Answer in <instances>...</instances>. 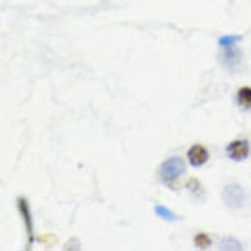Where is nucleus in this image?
Listing matches in <instances>:
<instances>
[{
  "mask_svg": "<svg viewBox=\"0 0 251 251\" xmlns=\"http://www.w3.org/2000/svg\"><path fill=\"white\" fill-rule=\"evenodd\" d=\"M186 173V162H184V158L180 157H171L168 158L166 162L158 168V176L162 178L164 182H173L176 180L178 176H182Z\"/></svg>",
  "mask_w": 251,
  "mask_h": 251,
  "instance_id": "obj_1",
  "label": "nucleus"
},
{
  "mask_svg": "<svg viewBox=\"0 0 251 251\" xmlns=\"http://www.w3.org/2000/svg\"><path fill=\"white\" fill-rule=\"evenodd\" d=\"M222 199H224V204L227 207L239 209L244 204L246 193L244 189H242V186H239V184H227L226 188H224V191H222Z\"/></svg>",
  "mask_w": 251,
  "mask_h": 251,
  "instance_id": "obj_2",
  "label": "nucleus"
},
{
  "mask_svg": "<svg viewBox=\"0 0 251 251\" xmlns=\"http://www.w3.org/2000/svg\"><path fill=\"white\" fill-rule=\"evenodd\" d=\"M188 158H189V164H191V166L199 168V166H204V164L207 162L209 153H207V150L202 144H195V146H191V148H189Z\"/></svg>",
  "mask_w": 251,
  "mask_h": 251,
  "instance_id": "obj_3",
  "label": "nucleus"
},
{
  "mask_svg": "<svg viewBox=\"0 0 251 251\" xmlns=\"http://www.w3.org/2000/svg\"><path fill=\"white\" fill-rule=\"evenodd\" d=\"M227 155L233 160H244L250 155V144H248V140H233L231 144L227 146Z\"/></svg>",
  "mask_w": 251,
  "mask_h": 251,
  "instance_id": "obj_4",
  "label": "nucleus"
},
{
  "mask_svg": "<svg viewBox=\"0 0 251 251\" xmlns=\"http://www.w3.org/2000/svg\"><path fill=\"white\" fill-rule=\"evenodd\" d=\"M19 209H20V215H22L24 224H25V233H27V248H31V244H33L31 211H29V206H27V201H25V199H19Z\"/></svg>",
  "mask_w": 251,
  "mask_h": 251,
  "instance_id": "obj_5",
  "label": "nucleus"
},
{
  "mask_svg": "<svg viewBox=\"0 0 251 251\" xmlns=\"http://www.w3.org/2000/svg\"><path fill=\"white\" fill-rule=\"evenodd\" d=\"M240 62V51L233 50V48H226L222 53V64L229 69H235Z\"/></svg>",
  "mask_w": 251,
  "mask_h": 251,
  "instance_id": "obj_6",
  "label": "nucleus"
},
{
  "mask_svg": "<svg viewBox=\"0 0 251 251\" xmlns=\"http://www.w3.org/2000/svg\"><path fill=\"white\" fill-rule=\"evenodd\" d=\"M237 100L242 107L246 109H251V88L244 86V88L239 89V93H237Z\"/></svg>",
  "mask_w": 251,
  "mask_h": 251,
  "instance_id": "obj_7",
  "label": "nucleus"
},
{
  "mask_svg": "<svg viewBox=\"0 0 251 251\" xmlns=\"http://www.w3.org/2000/svg\"><path fill=\"white\" fill-rule=\"evenodd\" d=\"M155 213L160 217V219L164 220H178V215H175L171 209H168V207H164V206H157L155 207Z\"/></svg>",
  "mask_w": 251,
  "mask_h": 251,
  "instance_id": "obj_8",
  "label": "nucleus"
},
{
  "mask_svg": "<svg viewBox=\"0 0 251 251\" xmlns=\"http://www.w3.org/2000/svg\"><path fill=\"white\" fill-rule=\"evenodd\" d=\"M220 250H242L239 240L235 239H224L220 242Z\"/></svg>",
  "mask_w": 251,
  "mask_h": 251,
  "instance_id": "obj_9",
  "label": "nucleus"
},
{
  "mask_svg": "<svg viewBox=\"0 0 251 251\" xmlns=\"http://www.w3.org/2000/svg\"><path fill=\"white\" fill-rule=\"evenodd\" d=\"M195 244L199 246V248H209L211 246V239L207 237L206 233H199V235H195Z\"/></svg>",
  "mask_w": 251,
  "mask_h": 251,
  "instance_id": "obj_10",
  "label": "nucleus"
},
{
  "mask_svg": "<svg viewBox=\"0 0 251 251\" xmlns=\"http://www.w3.org/2000/svg\"><path fill=\"white\" fill-rule=\"evenodd\" d=\"M240 40V35H231V37H220L219 44L222 46V48H231L235 42H239Z\"/></svg>",
  "mask_w": 251,
  "mask_h": 251,
  "instance_id": "obj_11",
  "label": "nucleus"
}]
</instances>
